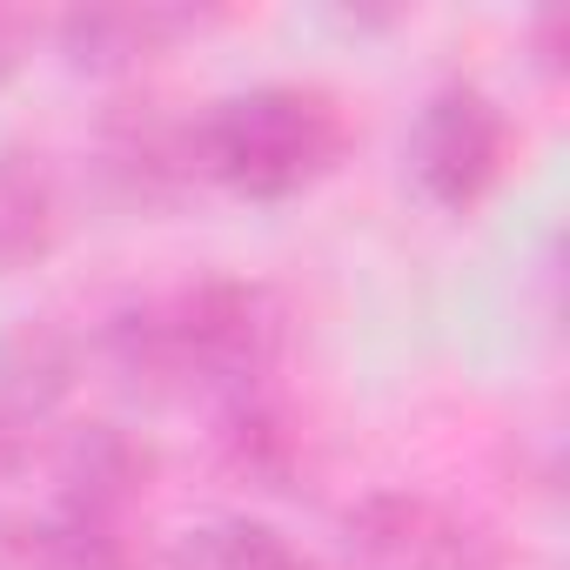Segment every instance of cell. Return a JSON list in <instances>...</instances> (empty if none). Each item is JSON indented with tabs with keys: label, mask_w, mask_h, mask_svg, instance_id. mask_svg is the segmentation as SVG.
I'll list each match as a JSON object with an SVG mask.
<instances>
[{
	"label": "cell",
	"mask_w": 570,
	"mask_h": 570,
	"mask_svg": "<svg viewBox=\"0 0 570 570\" xmlns=\"http://www.w3.org/2000/svg\"><path fill=\"white\" fill-rule=\"evenodd\" d=\"M343 148V121L316 88H255L208 108L188 128L195 175H215L242 195H289Z\"/></svg>",
	"instance_id": "cell-1"
},
{
	"label": "cell",
	"mask_w": 570,
	"mask_h": 570,
	"mask_svg": "<svg viewBox=\"0 0 570 570\" xmlns=\"http://www.w3.org/2000/svg\"><path fill=\"white\" fill-rule=\"evenodd\" d=\"M343 537L363 570H503V550L483 523L416 490H370L363 503H350Z\"/></svg>",
	"instance_id": "cell-2"
},
{
	"label": "cell",
	"mask_w": 570,
	"mask_h": 570,
	"mask_svg": "<svg viewBox=\"0 0 570 570\" xmlns=\"http://www.w3.org/2000/svg\"><path fill=\"white\" fill-rule=\"evenodd\" d=\"M175 323H181L188 376L222 383L235 396H248L255 376L282 350V309L268 303V289H255V282H202V289L175 296Z\"/></svg>",
	"instance_id": "cell-3"
},
{
	"label": "cell",
	"mask_w": 570,
	"mask_h": 570,
	"mask_svg": "<svg viewBox=\"0 0 570 570\" xmlns=\"http://www.w3.org/2000/svg\"><path fill=\"white\" fill-rule=\"evenodd\" d=\"M503 148H510V128H503L497 101H490L483 88L456 81V88L430 95V108H423V121H416V155H410V161H416V181H423L430 202L470 208V202L497 181Z\"/></svg>",
	"instance_id": "cell-4"
},
{
	"label": "cell",
	"mask_w": 570,
	"mask_h": 570,
	"mask_svg": "<svg viewBox=\"0 0 570 570\" xmlns=\"http://www.w3.org/2000/svg\"><path fill=\"white\" fill-rule=\"evenodd\" d=\"M155 470H161L155 443H141V436L121 430V423H88V430H75V443H68V456H61L68 503H95V510H121V517H128V503L155 483Z\"/></svg>",
	"instance_id": "cell-5"
},
{
	"label": "cell",
	"mask_w": 570,
	"mask_h": 570,
	"mask_svg": "<svg viewBox=\"0 0 570 570\" xmlns=\"http://www.w3.org/2000/svg\"><path fill=\"white\" fill-rule=\"evenodd\" d=\"M81 376V350L61 323L48 316H28L14 330H0V410H14L21 423L28 416H48Z\"/></svg>",
	"instance_id": "cell-6"
},
{
	"label": "cell",
	"mask_w": 570,
	"mask_h": 570,
	"mask_svg": "<svg viewBox=\"0 0 570 570\" xmlns=\"http://www.w3.org/2000/svg\"><path fill=\"white\" fill-rule=\"evenodd\" d=\"M101 141H108V168L121 175L128 195H168L175 181L195 175L188 128H175L168 115H155V101H115Z\"/></svg>",
	"instance_id": "cell-7"
},
{
	"label": "cell",
	"mask_w": 570,
	"mask_h": 570,
	"mask_svg": "<svg viewBox=\"0 0 570 570\" xmlns=\"http://www.w3.org/2000/svg\"><path fill=\"white\" fill-rule=\"evenodd\" d=\"M35 570H141V550L121 510L61 497V510L35 523Z\"/></svg>",
	"instance_id": "cell-8"
},
{
	"label": "cell",
	"mask_w": 570,
	"mask_h": 570,
	"mask_svg": "<svg viewBox=\"0 0 570 570\" xmlns=\"http://www.w3.org/2000/svg\"><path fill=\"white\" fill-rule=\"evenodd\" d=\"M222 463H228L235 476L262 483V490H289V476L303 470V436H296V423L282 416L275 403H262V396L248 390V396H235L228 416H222Z\"/></svg>",
	"instance_id": "cell-9"
},
{
	"label": "cell",
	"mask_w": 570,
	"mask_h": 570,
	"mask_svg": "<svg viewBox=\"0 0 570 570\" xmlns=\"http://www.w3.org/2000/svg\"><path fill=\"white\" fill-rule=\"evenodd\" d=\"M108 356L128 383L141 390H175V383H195L188 376V350H181V323H175V303H121L115 323H108Z\"/></svg>",
	"instance_id": "cell-10"
},
{
	"label": "cell",
	"mask_w": 570,
	"mask_h": 570,
	"mask_svg": "<svg viewBox=\"0 0 570 570\" xmlns=\"http://www.w3.org/2000/svg\"><path fill=\"white\" fill-rule=\"evenodd\" d=\"M55 175L41 155H0V268H14L55 242Z\"/></svg>",
	"instance_id": "cell-11"
},
{
	"label": "cell",
	"mask_w": 570,
	"mask_h": 570,
	"mask_svg": "<svg viewBox=\"0 0 570 570\" xmlns=\"http://www.w3.org/2000/svg\"><path fill=\"white\" fill-rule=\"evenodd\" d=\"M181 14H155V8H95V14H61V48L75 68H128L135 55H148L161 35H175Z\"/></svg>",
	"instance_id": "cell-12"
},
{
	"label": "cell",
	"mask_w": 570,
	"mask_h": 570,
	"mask_svg": "<svg viewBox=\"0 0 570 570\" xmlns=\"http://www.w3.org/2000/svg\"><path fill=\"white\" fill-rule=\"evenodd\" d=\"M175 570H323L316 557H303L289 537H275L268 523H248V517H228L215 530H202Z\"/></svg>",
	"instance_id": "cell-13"
},
{
	"label": "cell",
	"mask_w": 570,
	"mask_h": 570,
	"mask_svg": "<svg viewBox=\"0 0 570 570\" xmlns=\"http://www.w3.org/2000/svg\"><path fill=\"white\" fill-rule=\"evenodd\" d=\"M28 14H8V8H0V81H8L21 61H28Z\"/></svg>",
	"instance_id": "cell-14"
},
{
	"label": "cell",
	"mask_w": 570,
	"mask_h": 570,
	"mask_svg": "<svg viewBox=\"0 0 570 570\" xmlns=\"http://www.w3.org/2000/svg\"><path fill=\"white\" fill-rule=\"evenodd\" d=\"M21 450H28V423H21L14 410H0V476L21 463Z\"/></svg>",
	"instance_id": "cell-15"
}]
</instances>
